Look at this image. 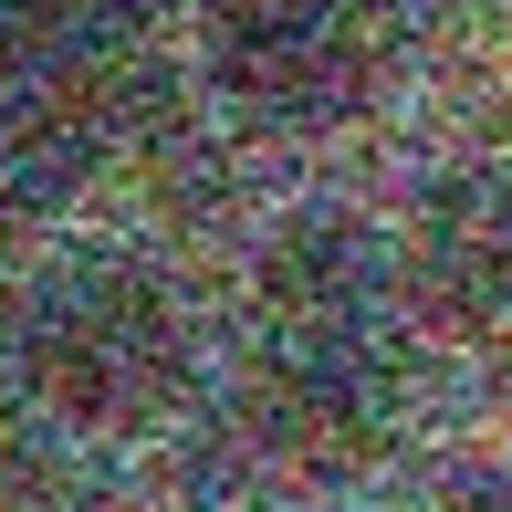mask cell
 Instances as JSON below:
<instances>
[{
    "label": "cell",
    "mask_w": 512,
    "mask_h": 512,
    "mask_svg": "<svg viewBox=\"0 0 512 512\" xmlns=\"http://www.w3.org/2000/svg\"><path fill=\"white\" fill-rule=\"evenodd\" d=\"M178 366H189V335H178V304L147 262L126 251H95V262L53 272L32 304V377L42 398H63L95 429H126V418L168 408Z\"/></svg>",
    "instance_id": "1"
},
{
    "label": "cell",
    "mask_w": 512,
    "mask_h": 512,
    "mask_svg": "<svg viewBox=\"0 0 512 512\" xmlns=\"http://www.w3.org/2000/svg\"><path fill=\"white\" fill-rule=\"evenodd\" d=\"M387 63L377 0H220L209 21V84L241 126L314 136L366 105Z\"/></svg>",
    "instance_id": "2"
},
{
    "label": "cell",
    "mask_w": 512,
    "mask_h": 512,
    "mask_svg": "<svg viewBox=\"0 0 512 512\" xmlns=\"http://www.w3.org/2000/svg\"><path fill=\"white\" fill-rule=\"evenodd\" d=\"M408 283L450 324H512V168H450L418 199Z\"/></svg>",
    "instance_id": "3"
}]
</instances>
